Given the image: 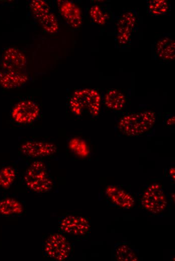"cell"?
I'll return each mask as SVG.
<instances>
[{"mask_svg": "<svg viewBox=\"0 0 175 261\" xmlns=\"http://www.w3.org/2000/svg\"><path fill=\"white\" fill-rule=\"evenodd\" d=\"M115 256L117 260L136 261L138 259L133 249L129 246L123 244L116 247Z\"/></svg>", "mask_w": 175, "mask_h": 261, "instance_id": "ac0fdd59", "label": "cell"}, {"mask_svg": "<svg viewBox=\"0 0 175 261\" xmlns=\"http://www.w3.org/2000/svg\"><path fill=\"white\" fill-rule=\"evenodd\" d=\"M60 13L67 24L71 27L77 29L82 24L81 12L80 8L70 1H58Z\"/></svg>", "mask_w": 175, "mask_h": 261, "instance_id": "30bf717a", "label": "cell"}, {"mask_svg": "<svg viewBox=\"0 0 175 261\" xmlns=\"http://www.w3.org/2000/svg\"><path fill=\"white\" fill-rule=\"evenodd\" d=\"M107 198L117 207L130 209L135 204L134 197L123 189L114 185L108 186L106 188Z\"/></svg>", "mask_w": 175, "mask_h": 261, "instance_id": "7c38bea8", "label": "cell"}, {"mask_svg": "<svg viewBox=\"0 0 175 261\" xmlns=\"http://www.w3.org/2000/svg\"><path fill=\"white\" fill-rule=\"evenodd\" d=\"M23 210L21 203L15 199L6 198L0 201V214L3 215L18 214Z\"/></svg>", "mask_w": 175, "mask_h": 261, "instance_id": "2e32d148", "label": "cell"}, {"mask_svg": "<svg viewBox=\"0 0 175 261\" xmlns=\"http://www.w3.org/2000/svg\"><path fill=\"white\" fill-rule=\"evenodd\" d=\"M28 80L27 74L23 70H0V85L5 89L18 88L24 85Z\"/></svg>", "mask_w": 175, "mask_h": 261, "instance_id": "4fadbf2b", "label": "cell"}, {"mask_svg": "<svg viewBox=\"0 0 175 261\" xmlns=\"http://www.w3.org/2000/svg\"><path fill=\"white\" fill-rule=\"evenodd\" d=\"M39 111L38 105L34 101L22 100L14 105L11 116L16 122L27 124L34 121L39 116Z\"/></svg>", "mask_w": 175, "mask_h": 261, "instance_id": "8992f818", "label": "cell"}, {"mask_svg": "<svg viewBox=\"0 0 175 261\" xmlns=\"http://www.w3.org/2000/svg\"><path fill=\"white\" fill-rule=\"evenodd\" d=\"M104 102L107 108L120 111L124 108L126 104V98L119 90L110 89L104 96Z\"/></svg>", "mask_w": 175, "mask_h": 261, "instance_id": "9a60e30c", "label": "cell"}, {"mask_svg": "<svg viewBox=\"0 0 175 261\" xmlns=\"http://www.w3.org/2000/svg\"><path fill=\"white\" fill-rule=\"evenodd\" d=\"M89 15L91 20L99 25H104L108 19V14L98 5L93 6L90 9Z\"/></svg>", "mask_w": 175, "mask_h": 261, "instance_id": "7402d4cb", "label": "cell"}, {"mask_svg": "<svg viewBox=\"0 0 175 261\" xmlns=\"http://www.w3.org/2000/svg\"><path fill=\"white\" fill-rule=\"evenodd\" d=\"M30 8L34 17L37 20L50 13L49 5L44 1H32L30 4Z\"/></svg>", "mask_w": 175, "mask_h": 261, "instance_id": "44dd1931", "label": "cell"}, {"mask_svg": "<svg viewBox=\"0 0 175 261\" xmlns=\"http://www.w3.org/2000/svg\"><path fill=\"white\" fill-rule=\"evenodd\" d=\"M156 116L152 111L124 115L118 123L119 130L128 136H138L148 132L153 126Z\"/></svg>", "mask_w": 175, "mask_h": 261, "instance_id": "6da1fadb", "label": "cell"}, {"mask_svg": "<svg viewBox=\"0 0 175 261\" xmlns=\"http://www.w3.org/2000/svg\"><path fill=\"white\" fill-rule=\"evenodd\" d=\"M56 151L54 145L41 141H28L21 147V151L24 155L33 158L49 156Z\"/></svg>", "mask_w": 175, "mask_h": 261, "instance_id": "8fae6325", "label": "cell"}, {"mask_svg": "<svg viewBox=\"0 0 175 261\" xmlns=\"http://www.w3.org/2000/svg\"><path fill=\"white\" fill-rule=\"evenodd\" d=\"M140 203L146 210L154 214L163 211L167 205V201L162 186L158 184L150 185L141 197Z\"/></svg>", "mask_w": 175, "mask_h": 261, "instance_id": "277c9868", "label": "cell"}, {"mask_svg": "<svg viewBox=\"0 0 175 261\" xmlns=\"http://www.w3.org/2000/svg\"><path fill=\"white\" fill-rule=\"evenodd\" d=\"M101 98L96 90L84 88L74 92L69 100L71 111L77 115L88 113L95 116L100 109Z\"/></svg>", "mask_w": 175, "mask_h": 261, "instance_id": "7a4b0ae2", "label": "cell"}, {"mask_svg": "<svg viewBox=\"0 0 175 261\" xmlns=\"http://www.w3.org/2000/svg\"><path fill=\"white\" fill-rule=\"evenodd\" d=\"M24 180L27 187L35 192H46L52 187V181L46 167L41 161H35L30 165L26 172Z\"/></svg>", "mask_w": 175, "mask_h": 261, "instance_id": "3957f363", "label": "cell"}, {"mask_svg": "<svg viewBox=\"0 0 175 261\" xmlns=\"http://www.w3.org/2000/svg\"><path fill=\"white\" fill-rule=\"evenodd\" d=\"M16 177V171L11 166H6L0 170V187L9 188L13 183Z\"/></svg>", "mask_w": 175, "mask_h": 261, "instance_id": "ffe728a7", "label": "cell"}, {"mask_svg": "<svg viewBox=\"0 0 175 261\" xmlns=\"http://www.w3.org/2000/svg\"><path fill=\"white\" fill-rule=\"evenodd\" d=\"M174 48V41L169 37H164L157 41L155 53L162 60L171 61L175 58Z\"/></svg>", "mask_w": 175, "mask_h": 261, "instance_id": "5bb4252c", "label": "cell"}, {"mask_svg": "<svg viewBox=\"0 0 175 261\" xmlns=\"http://www.w3.org/2000/svg\"><path fill=\"white\" fill-rule=\"evenodd\" d=\"M71 249V244L66 237L58 233L48 236L44 246L45 254L51 259L57 261L66 259Z\"/></svg>", "mask_w": 175, "mask_h": 261, "instance_id": "5b68a950", "label": "cell"}, {"mask_svg": "<svg viewBox=\"0 0 175 261\" xmlns=\"http://www.w3.org/2000/svg\"><path fill=\"white\" fill-rule=\"evenodd\" d=\"M27 65L24 53L15 47H9L3 53L1 59L3 69L23 70Z\"/></svg>", "mask_w": 175, "mask_h": 261, "instance_id": "9c48e42d", "label": "cell"}, {"mask_svg": "<svg viewBox=\"0 0 175 261\" xmlns=\"http://www.w3.org/2000/svg\"><path fill=\"white\" fill-rule=\"evenodd\" d=\"M169 173L170 174V175L172 176H174V168H171L170 169L169 171Z\"/></svg>", "mask_w": 175, "mask_h": 261, "instance_id": "cb8c5ba5", "label": "cell"}, {"mask_svg": "<svg viewBox=\"0 0 175 261\" xmlns=\"http://www.w3.org/2000/svg\"><path fill=\"white\" fill-rule=\"evenodd\" d=\"M43 29L51 34L56 33L59 28L58 21L54 14L49 13L38 20Z\"/></svg>", "mask_w": 175, "mask_h": 261, "instance_id": "d6986e66", "label": "cell"}, {"mask_svg": "<svg viewBox=\"0 0 175 261\" xmlns=\"http://www.w3.org/2000/svg\"><path fill=\"white\" fill-rule=\"evenodd\" d=\"M137 17L135 13L129 11L122 14L117 23L116 39L121 45L127 44L135 29Z\"/></svg>", "mask_w": 175, "mask_h": 261, "instance_id": "52a82bcc", "label": "cell"}, {"mask_svg": "<svg viewBox=\"0 0 175 261\" xmlns=\"http://www.w3.org/2000/svg\"><path fill=\"white\" fill-rule=\"evenodd\" d=\"M71 150L80 157L86 156L89 153L88 147L85 143L78 139H73L69 143Z\"/></svg>", "mask_w": 175, "mask_h": 261, "instance_id": "603a6c76", "label": "cell"}, {"mask_svg": "<svg viewBox=\"0 0 175 261\" xmlns=\"http://www.w3.org/2000/svg\"><path fill=\"white\" fill-rule=\"evenodd\" d=\"M59 228L64 233L81 236L89 231L90 225L88 220L84 217L68 215L61 220Z\"/></svg>", "mask_w": 175, "mask_h": 261, "instance_id": "ba28073f", "label": "cell"}, {"mask_svg": "<svg viewBox=\"0 0 175 261\" xmlns=\"http://www.w3.org/2000/svg\"><path fill=\"white\" fill-rule=\"evenodd\" d=\"M147 10L149 15L153 16L167 14L170 11L168 2L164 0H150L147 1Z\"/></svg>", "mask_w": 175, "mask_h": 261, "instance_id": "e0dca14e", "label": "cell"}]
</instances>
